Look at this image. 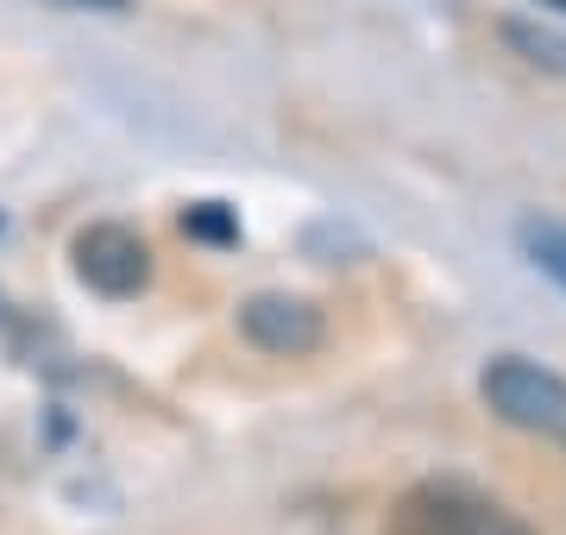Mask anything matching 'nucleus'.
<instances>
[{
    "mask_svg": "<svg viewBox=\"0 0 566 535\" xmlns=\"http://www.w3.org/2000/svg\"><path fill=\"white\" fill-rule=\"evenodd\" d=\"M479 397L516 434H535L547 448H566V371L542 366L528 353H497L479 371Z\"/></svg>",
    "mask_w": 566,
    "mask_h": 535,
    "instance_id": "1",
    "label": "nucleus"
},
{
    "mask_svg": "<svg viewBox=\"0 0 566 535\" xmlns=\"http://www.w3.org/2000/svg\"><path fill=\"white\" fill-rule=\"evenodd\" d=\"M385 535H535L523 516L497 504L479 485H460V479H428V485H409L390 511Z\"/></svg>",
    "mask_w": 566,
    "mask_h": 535,
    "instance_id": "2",
    "label": "nucleus"
},
{
    "mask_svg": "<svg viewBox=\"0 0 566 535\" xmlns=\"http://www.w3.org/2000/svg\"><path fill=\"white\" fill-rule=\"evenodd\" d=\"M70 265H76V284L107 296V303H133L151 284V246H145V233H133L120 221L82 227L70 240Z\"/></svg>",
    "mask_w": 566,
    "mask_h": 535,
    "instance_id": "3",
    "label": "nucleus"
},
{
    "mask_svg": "<svg viewBox=\"0 0 566 535\" xmlns=\"http://www.w3.org/2000/svg\"><path fill=\"white\" fill-rule=\"evenodd\" d=\"M240 340L271 353V359H308L327 347V310L296 290H252L240 303Z\"/></svg>",
    "mask_w": 566,
    "mask_h": 535,
    "instance_id": "4",
    "label": "nucleus"
},
{
    "mask_svg": "<svg viewBox=\"0 0 566 535\" xmlns=\"http://www.w3.org/2000/svg\"><path fill=\"white\" fill-rule=\"evenodd\" d=\"M497 39L528 63V70H542V76H566V32L547 20H504L497 25Z\"/></svg>",
    "mask_w": 566,
    "mask_h": 535,
    "instance_id": "5",
    "label": "nucleus"
},
{
    "mask_svg": "<svg viewBox=\"0 0 566 535\" xmlns=\"http://www.w3.org/2000/svg\"><path fill=\"white\" fill-rule=\"evenodd\" d=\"M516 246H523L528 265L566 296V221H554V214H523V221H516Z\"/></svg>",
    "mask_w": 566,
    "mask_h": 535,
    "instance_id": "6",
    "label": "nucleus"
},
{
    "mask_svg": "<svg viewBox=\"0 0 566 535\" xmlns=\"http://www.w3.org/2000/svg\"><path fill=\"white\" fill-rule=\"evenodd\" d=\"M182 233L202 246H240V214L227 202H189L182 208Z\"/></svg>",
    "mask_w": 566,
    "mask_h": 535,
    "instance_id": "7",
    "label": "nucleus"
},
{
    "mask_svg": "<svg viewBox=\"0 0 566 535\" xmlns=\"http://www.w3.org/2000/svg\"><path fill=\"white\" fill-rule=\"evenodd\" d=\"M51 7H63V13H102V20H126L139 0H51Z\"/></svg>",
    "mask_w": 566,
    "mask_h": 535,
    "instance_id": "8",
    "label": "nucleus"
},
{
    "mask_svg": "<svg viewBox=\"0 0 566 535\" xmlns=\"http://www.w3.org/2000/svg\"><path fill=\"white\" fill-rule=\"evenodd\" d=\"M535 7H547V13H566V0H535Z\"/></svg>",
    "mask_w": 566,
    "mask_h": 535,
    "instance_id": "9",
    "label": "nucleus"
}]
</instances>
